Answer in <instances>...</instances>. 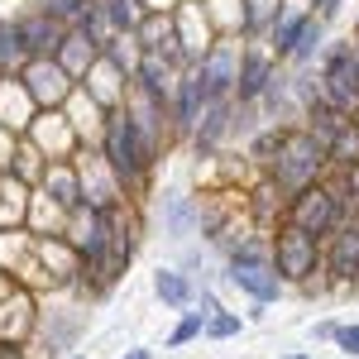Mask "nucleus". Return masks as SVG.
Here are the masks:
<instances>
[{"mask_svg":"<svg viewBox=\"0 0 359 359\" xmlns=\"http://www.w3.org/2000/svg\"><path fill=\"white\" fill-rule=\"evenodd\" d=\"M355 39H359V20H355Z\"/></svg>","mask_w":359,"mask_h":359,"instance_id":"nucleus-35","label":"nucleus"},{"mask_svg":"<svg viewBox=\"0 0 359 359\" xmlns=\"http://www.w3.org/2000/svg\"><path fill=\"white\" fill-rule=\"evenodd\" d=\"M201 326H206V321H201L196 311H187V316L172 326V335H168V350H182V345H192L196 335H201Z\"/></svg>","mask_w":359,"mask_h":359,"instance_id":"nucleus-28","label":"nucleus"},{"mask_svg":"<svg viewBox=\"0 0 359 359\" xmlns=\"http://www.w3.org/2000/svg\"><path fill=\"white\" fill-rule=\"evenodd\" d=\"M225 139H230V101H216V106H206V111H201V120H196V130H192L196 158H211Z\"/></svg>","mask_w":359,"mask_h":359,"instance_id":"nucleus-16","label":"nucleus"},{"mask_svg":"<svg viewBox=\"0 0 359 359\" xmlns=\"http://www.w3.org/2000/svg\"><path fill=\"white\" fill-rule=\"evenodd\" d=\"M0 359H25V340H0Z\"/></svg>","mask_w":359,"mask_h":359,"instance_id":"nucleus-30","label":"nucleus"},{"mask_svg":"<svg viewBox=\"0 0 359 359\" xmlns=\"http://www.w3.org/2000/svg\"><path fill=\"white\" fill-rule=\"evenodd\" d=\"M39 196L53 206V211H62L67 221L82 211V182H77V168L72 163H48L43 172H39Z\"/></svg>","mask_w":359,"mask_h":359,"instance_id":"nucleus-11","label":"nucleus"},{"mask_svg":"<svg viewBox=\"0 0 359 359\" xmlns=\"http://www.w3.org/2000/svg\"><path fill=\"white\" fill-rule=\"evenodd\" d=\"M29 62L25 43H20V29H15V20H0V77H20V67Z\"/></svg>","mask_w":359,"mask_h":359,"instance_id":"nucleus-25","label":"nucleus"},{"mask_svg":"<svg viewBox=\"0 0 359 359\" xmlns=\"http://www.w3.org/2000/svg\"><path fill=\"white\" fill-rule=\"evenodd\" d=\"M269 264H273L278 283L287 287V283H321V240L316 235H306V230H292V225H273V235H269Z\"/></svg>","mask_w":359,"mask_h":359,"instance_id":"nucleus-4","label":"nucleus"},{"mask_svg":"<svg viewBox=\"0 0 359 359\" xmlns=\"http://www.w3.org/2000/svg\"><path fill=\"white\" fill-rule=\"evenodd\" d=\"M225 278L254 297V306H269L283 297V283H278L273 264H269V240H254L249 235L240 249H230V264H225Z\"/></svg>","mask_w":359,"mask_h":359,"instance_id":"nucleus-5","label":"nucleus"},{"mask_svg":"<svg viewBox=\"0 0 359 359\" xmlns=\"http://www.w3.org/2000/svg\"><path fill=\"white\" fill-rule=\"evenodd\" d=\"M20 86L29 91L34 111H62L67 96L77 91V82L57 67L53 57H34V62H25V67H20Z\"/></svg>","mask_w":359,"mask_h":359,"instance_id":"nucleus-9","label":"nucleus"},{"mask_svg":"<svg viewBox=\"0 0 359 359\" xmlns=\"http://www.w3.org/2000/svg\"><path fill=\"white\" fill-rule=\"evenodd\" d=\"M34 101L20 86V77H0V130H10L15 139H25V130L34 125Z\"/></svg>","mask_w":359,"mask_h":359,"instance_id":"nucleus-14","label":"nucleus"},{"mask_svg":"<svg viewBox=\"0 0 359 359\" xmlns=\"http://www.w3.org/2000/svg\"><path fill=\"white\" fill-rule=\"evenodd\" d=\"M192 5H201V0H192Z\"/></svg>","mask_w":359,"mask_h":359,"instance_id":"nucleus-36","label":"nucleus"},{"mask_svg":"<svg viewBox=\"0 0 359 359\" xmlns=\"http://www.w3.org/2000/svg\"><path fill=\"white\" fill-rule=\"evenodd\" d=\"M264 172H269V187L287 201V196H297L302 187L321 182V177L331 172V163H326V149L306 135L302 125H287V130H283V144H278V154H273V163L264 168Z\"/></svg>","mask_w":359,"mask_h":359,"instance_id":"nucleus-2","label":"nucleus"},{"mask_svg":"<svg viewBox=\"0 0 359 359\" xmlns=\"http://www.w3.org/2000/svg\"><path fill=\"white\" fill-rule=\"evenodd\" d=\"M283 359H311V355H302V350H297V355H283Z\"/></svg>","mask_w":359,"mask_h":359,"instance_id":"nucleus-33","label":"nucleus"},{"mask_svg":"<svg viewBox=\"0 0 359 359\" xmlns=\"http://www.w3.org/2000/svg\"><path fill=\"white\" fill-rule=\"evenodd\" d=\"M278 62L259 48H245L240 53V77H235V91H230V106H259V96L269 91Z\"/></svg>","mask_w":359,"mask_h":359,"instance_id":"nucleus-12","label":"nucleus"},{"mask_svg":"<svg viewBox=\"0 0 359 359\" xmlns=\"http://www.w3.org/2000/svg\"><path fill=\"white\" fill-rule=\"evenodd\" d=\"M278 144H283V130L278 125H264V130H254L249 135V163L254 168H269L278 154Z\"/></svg>","mask_w":359,"mask_h":359,"instance_id":"nucleus-26","label":"nucleus"},{"mask_svg":"<svg viewBox=\"0 0 359 359\" xmlns=\"http://www.w3.org/2000/svg\"><path fill=\"white\" fill-rule=\"evenodd\" d=\"M120 359H149V350H130V355H120Z\"/></svg>","mask_w":359,"mask_h":359,"instance_id":"nucleus-32","label":"nucleus"},{"mask_svg":"<svg viewBox=\"0 0 359 359\" xmlns=\"http://www.w3.org/2000/svg\"><path fill=\"white\" fill-rule=\"evenodd\" d=\"M321 273H331L335 287L359 283V221H345L331 240H321Z\"/></svg>","mask_w":359,"mask_h":359,"instance_id":"nucleus-10","label":"nucleus"},{"mask_svg":"<svg viewBox=\"0 0 359 359\" xmlns=\"http://www.w3.org/2000/svg\"><path fill=\"white\" fill-rule=\"evenodd\" d=\"M240 53H245V43H240V39H216V43H211V48H206V53H201L192 67H187L206 106L230 101L235 77H240Z\"/></svg>","mask_w":359,"mask_h":359,"instance_id":"nucleus-7","label":"nucleus"},{"mask_svg":"<svg viewBox=\"0 0 359 359\" xmlns=\"http://www.w3.org/2000/svg\"><path fill=\"white\" fill-rule=\"evenodd\" d=\"M240 326H245V321H240V316H235V311H216V316H206V326H201V335H211V340H230V335H240Z\"/></svg>","mask_w":359,"mask_h":359,"instance_id":"nucleus-27","label":"nucleus"},{"mask_svg":"<svg viewBox=\"0 0 359 359\" xmlns=\"http://www.w3.org/2000/svg\"><path fill=\"white\" fill-rule=\"evenodd\" d=\"M168 115H158L144 96H125V106L101 120V149L96 158L111 168L120 192H139L149 168L158 158V130Z\"/></svg>","mask_w":359,"mask_h":359,"instance_id":"nucleus-1","label":"nucleus"},{"mask_svg":"<svg viewBox=\"0 0 359 359\" xmlns=\"http://www.w3.org/2000/svg\"><path fill=\"white\" fill-rule=\"evenodd\" d=\"M154 292H158V302L163 306H192V297H196V283H192V273H182V269H158V278H154Z\"/></svg>","mask_w":359,"mask_h":359,"instance_id":"nucleus-21","label":"nucleus"},{"mask_svg":"<svg viewBox=\"0 0 359 359\" xmlns=\"http://www.w3.org/2000/svg\"><path fill=\"white\" fill-rule=\"evenodd\" d=\"M316 82H321V96L335 115L359 111V62H355V43H331L321 53V67H316Z\"/></svg>","mask_w":359,"mask_h":359,"instance_id":"nucleus-6","label":"nucleus"},{"mask_svg":"<svg viewBox=\"0 0 359 359\" xmlns=\"http://www.w3.org/2000/svg\"><path fill=\"white\" fill-rule=\"evenodd\" d=\"M25 139L39 149L43 163H72V158L82 154V135L72 130L67 111H39V115H34V125L25 130Z\"/></svg>","mask_w":359,"mask_h":359,"instance_id":"nucleus-8","label":"nucleus"},{"mask_svg":"<svg viewBox=\"0 0 359 359\" xmlns=\"http://www.w3.org/2000/svg\"><path fill=\"white\" fill-rule=\"evenodd\" d=\"M96 0H34V10L39 15H48L57 29H77L86 20V10H91Z\"/></svg>","mask_w":359,"mask_h":359,"instance_id":"nucleus-23","label":"nucleus"},{"mask_svg":"<svg viewBox=\"0 0 359 359\" xmlns=\"http://www.w3.org/2000/svg\"><path fill=\"white\" fill-rule=\"evenodd\" d=\"M326 163H331L335 172H350V168H359V130H355V120H350V125H345V130L331 139Z\"/></svg>","mask_w":359,"mask_h":359,"instance_id":"nucleus-24","label":"nucleus"},{"mask_svg":"<svg viewBox=\"0 0 359 359\" xmlns=\"http://www.w3.org/2000/svg\"><path fill=\"white\" fill-rule=\"evenodd\" d=\"M345 221H350V211H345V196H340L335 177H321V182L302 187L297 196H287V206H283V225L306 230L316 240H331Z\"/></svg>","mask_w":359,"mask_h":359,"instance_id":"nucleus-3","label":"nucleus"},{"mask_svg":"<svg viewBox=\"0 0 359 359\" xmlns=\"http://www.w3.org/2000/svg\"><path fill=\"white\" fill-rule=\"evenodd\" d=\"M67 359H86V355H67Z\"/></svg>","mask_w":359,"mask_h":359,"instance_id":"nucleus-34","label":"nucleus"},{"mask_svg":"<svg viewBox=\"0 0 359 359\" xmlns=\"http://www.w3.org/2000/svg\"><path fill=\"white\" fill-rule=\"evenodd\" d=\"M101 5V15H106V25H111V34L120 39V34H135L139 20H144V5L139 0H96Z\"/></svg>","mask_w":359,"mask_h":359,"instance_id":"nucleus-22","label":"nucleus"},{"mask_svg":"<svg viewBox=\"0 0 359 359\" xmlns=\"http://www.w3.org/2000/svg\"><path fill=\"white\" fill-rule=\"evenodd\" d=\"M163 230L172 235V240H187L192 230H201V201L187 196L182 187L163 192Z\"/></svg>","mask_w":359,"mask_h":359,"instance_id":"nucleus-17","label":"nucleus"},{"mask_svg":"<svg viewBox=\"0 0 359 359\" xmlns=\"http://www.w3.org/2000/svg\"><path fill=\"white\" fill-rule=\"evenodd\" d=\"M15 29H20V43H25L29 62H34V57H53L57 43H62V34H67V29H57L53 20H48V15H39V10L20 15V20H15Z\"/></svg>","mask_w":359,"mask_h":359,"instance_id":"nucleus-13","label":"nucleus"},{"mask_svg":"<svg viewBox=\"0 0 359 359\" xmlns=\"http://www.w3.org/2000/svg\"><path fill=\"white\" fill-rule=\"evenodd\" d=\"M321 53H326V20H321V15H306V25H302V34H297V43H292L287 62H292L297 72H306Z\"/></svg>","mask_w":359,"mask_h":359,"instance_id":"nucleus-20","label":"nucleus"},{"mask_svg":"<svg viewBox=\"0 0 359 359\" xmlns=\"http://www.w3.org/2000/svg\"><path fill=\"white\" fill-rule=\"evenodd\" d=\"M335 331H340V321H316V326H311L316 340H335Z\"/></svg>","mask_w":359,"mask_h":359,"instance_id":"nucleus-31","label":"nucleus"},{"mask_svg":"<svg viewBox=\"0 0 359 359\" xmlns=\"http://www.w3.org/2000/svg\"><path fill=\"white\" fill-rule=\"evenodd\" d=\"M306 15H311L306 5H283L273 15V25H269V57H273V62H287L297 34H302V25H306Z\"/></svg>","mask_w":359,"mask_h":359,"instance_id":"nucleus-18","label":"nucleus"},{"mask_svg":"<svg viewBox=\"0 0 359 359\" xmlns=\"http://www.w3.org/2000/svg\"><path fill=\"white\" fill-rule=\"evenodd\" d=\"M335 345H340L350 359H359V321L355 326H340V331H335Z\"/></svg>","mask_w":359,"mask_h":359,"instance_id":"nucleus-29","label":"nucleus"},{"mask_svg":"<svg viewBox=\"0 0 359 359\" xmlns=\"http://www.w3.org/2000/svg\"><path fill=\"white\" fill-rule=\"evenodd\" d=\"M201 111H206V101H201V91H196L192 72H182V77L172 82V96H168V120H172V130H177V135H192Z\"/></svg>","mask_w":359,"mask_h":359,"instance_id":"nucleus-15","label":"nucleus"},{"mask_svg":"<svg viewBox=\"0 0 359 359\" xmlns=\"http://www.w3.org/2000/svg\"><path fill=\"white\" fill-rule=\"evenodd\" d=\"M96 57H101V53H96V43H86L77 29H67V34H62V43H57V53H53V62L72 77V82H77V77H86V67H91Z\"/></svg>","mask_w":359,"mask_h":359,"instance_id":"nucleus-19","label":"nucleus"}]
</instances>
